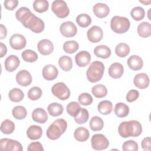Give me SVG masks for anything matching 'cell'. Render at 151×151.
<instances>
[{
  "mask_svg": "<svg viewBox=\"0 0 151 151\" xmlns=\"http://www.w3.org/2000/svg\"><path fill=\"white\" fill-rule=\"evenodd\" d=\"M27 41L25 37L21 34H14L9 39L11 47L16 50H20L25 47Z\"/></svg>",
  "mask_w": 151,
  "mask_h": 151,
  "instance_id": "cell-11",
  "label": "cell"
},
{
  "mask_svg": "<svg viewBox=\"0 0 151 151\" xmlns=\"http://www.w3.org/2000/svg\"><path fill=\"white\" fill-rule=\"evenodd\" d=\"M130 47L126 43H119L115 47L116 54L120 57H125L130 52Z\"/></svg>",
  "mask_w": 151,
  "mask_h": 151,
  "instance_id": "cell-36",
  "label": "cell"
},
{
  "mask_svg": "<svg viewBox=\"0 0 151 151\" xmlns=\"http://www.w3.org/2000/svg\"><path fill=\"white\" fill-rule=\"evenodd\" d=\"M78 100L81 105L88 106L93 103V99L90 94L87 93H83L79 95Z\"/></svg>",
  "mask_w": 151,
  "mask_h": 151,
  "instance_id": "cell-45",
  "label": "cell"
},
{
  "mask_svg": "<svg viewBox=\"0 0 151 151\" xmlns=\"http://www.w3.org/2000/svg\"><path fill=\"white\" fill-rule=\"evenodd\" d=\"M15 130L14 123L9 120L6 119L4 120L1 124V131L5 134H9L13 133Z\"/></svg>",
  "mask_w": 151,
  "mask_h": 151,
  "instance_id": "cell-35",
  "label": "cell"
},
{
  "mask_svg": "<svg viewBox=\"0 0 151 151\" xmlns=\"http://www.w3.org/2000/svg\"><path fill=\"white\" fill-rule=\"evenodd\" d=\"M16 81L21 86H28L32 83V76L26 70H21L16 75Z\"/></svg>",
  "mask_w": 151,
  "mask_h": 151,
  "instance_id": "cell-13",
  "label": "cell"
},
{
  "mask_svg": "<svg viewBox=\"0 0 151 151\" xmlns=\"http://www.w3.org/2000/svg\"><path fill=\"white\" fill-rule=\"evenodd\" d=\"M66 109L67 113L71 116L75 117L80 111L81 107L77 102L71 101L67 104Z\"/></svg>",
  "mask_w": 151,
  "mask_h": 151,
  "instance_id": "cell-42",
  "label": "cell"
},
{
  "mask_svg": "<svg viewBox=\"0 0 151 151\" xmlns=\"http://www.w3.org/2000/svg\"><path fill=\"white\" fill-rule=\"evenodd\" d=\"M52 94L61 100H65L70 97V90L63 82L55 83L51 88Z\"/></svg>",
  "mask_w": 151,
  "mask_h": 151,
  "instance_id": "cell-7",
  "label": "cell"
},
{
  "mask_svg": "<svg viewBox=\"0 0 151 151\" xmlns=\"http://www.w3.org/2000/svg\"><path fill=\"white\" fill-rule=\"evenodd\" d=\"M149 77L146 73H138L134 77L133 83L136 87L140 89L147 88L149 85Z\"/></svg>",
  "mask_w": 151,
  "mask_h": 151,
  "instance_id": "cell-15",
  "label": "cell"
},
{
  "mask_svg": "<svg viewBox=\"0 0 151 151\" xmlns=\"http://www.w3.org/2000/svg\"><path fill=\"white\" fill-rule=\"evenodd\" d=\"M7 35V29L6 27L3 25H0V39L3 40L4 39Z\"/></svg>",
  "mask_w": 151,
  "mask_h": 151,
  "instance_id": "cell-51",
  "label": "cell"
},
{
  "mask_svg": "<svg viewBox=\"0 0 151 151\" xmlns=\"http://www.w3.org/2000/svg\"><path fill=\"white\" fill-rule=\"evenodd\" d=\"M58 74V69L56 67L52 64H47L44 67L42 71V77L48 81L55 79Z\"/></svg>",
  "mask_w": 151,
  "mask_h": 151,
  "instance_id": "cell-16",
  "label": "cell"
},
{
  "mask_svg": "<svg viewBox=\"0 0 151 151\" xmlns=\"http://www.w3.org/2000/svg\"><path fill=\"white\" fill-rule=\"evenodd\" d=\"M21 56L22 59L28 63H33L37 60L38 55L33 50H24Z\"/></svg>",
  "mask_w": 151,
  "mask_h": 151,
  "instance_id": "cell-40",
  "label": "cell"
},
{
  "mask_svg": "<svg viewBox=\"0 0 151 151\" xmlns=\"http://www.w3.org/2000/svg\"><path fill=\"white\" fill-rule=\"evenodd\" d=\"M12 114L16 119L22 120L26 117L27 115V111L24 106H17L12 109Z\"/></svg>",
  "mask_w": 151,
  "mask_h": 151,
  "instance_id": "cell-39",
  "label": "cell"
},
{
  "mask_svg": "<svg viewBox=\"0 0 151 151\" xmlns=\"http://www.w3.org/2000/svg\"><path fill=\"white\" fill-rule=\"evenodd\" d=\"M124 73V67L120 63H114L109 68L108 73L113 78H120Z\"/></svg>",
  "mask_w": 151,
  "mask_h": 151,
  "instance_id": "cell-20",
  "label": "cell"
},
{
  "mask_svg": "<svg viewBox=\"0 0 151 151\" xmlns=\"http://www.w3.org/2000/svg\"><path fill=\"white\" fill-rule=\"evenodd\" d=\"M0 48H1V54L0 57L2 58L4 55H6L7 52V48L6 46L2 42H0Z\"/></svg>",
  "mask_w": 151,
  "mask_h": 151,
  "instance_id": "cell-52",
  "label": "cell"
},
{
  "mask_svg": "<svg viewBox=\"0 0 151 151\" xmlns=\"http://www.w3.org/2000/svg\"><path fill=\"white\" fill-rule=\"evenodd\" d=\"M130 27V22L128 18L120 16H114L110 22L111 30L117 34L127 32Z\"/></svg>",
  "mask_w": 151,
  "mask_h": 151,
  "instance_id": "cell-5",
  "label": "cell"
},
{
  "mask_svg": "<svg viewBox=\"0 0 151 151\" xmlns=\"http://www.w3.org/2000/svg\"><path fill=\"white\" fill-rule=\"evenodd\" d=\"M90 136L88 130L84 127H79L77 128L74 133V138L78 142L86 141Z\"/></svg>",
  "mask_w": 151,
  "mask_h": 151,
  "instance_id": "cell-25",
  "label": "cell"
},
{
  "mask_svg": "<svg viewBox=\"0 0 151 151\" xmlns=\"http://www.w3.org/2000/svg\"><path fill=\"white\" fill-rule=\"evenodd\" d=\"M130 15L135 21H140L145 16V11L141 6H136L130 11Z\"/></svg>",
  "mask_w": 151,
  "mask_h": 151,
  "instance_id": "cell-41",
  "label": "cell"
},
{
  "mask_svg": "<svg viewBox=\"0 0 151 151\" xmlns=\"http://www.w3.org/2000/svg\"><path fill=\"white\" fill-rule=\"evenodd\" d=\"M37 49L40 54L47 55L52 53L54 50V45L50 40L42 39L38 42Z\"/></svg>",
  "mask_w": 151,
  "mask_h": 151,
  "instance_id": "cell-14",
  "label": "cell"
},
{
  "mask_svg": "<svg viewBox=\"0 0 151 151\" xmlns=\"http://www.w3.org/2000/svg\"><path fill=\"white\" fill-rule=\"evenodd\" d=\"M88 40L93 43H96L101 40L103 37V32L102 29L97 25L91 27L87 32Z\"/></svg>",
  "mask_w": 151,
  "mask_h": 151,
  "instance_id": "cell-12",
  "label": "cell"
},
{
  "mask_svg": "<svg viewBox=\"0 0 151 151\" xmlns=\"http://www.w3.org/2000/svg\"><path fill=\"white\" fill-rule=\"evenodd\" d=\"M42 90L37 86L31 87L28 91V97L31 100H37L42 96Z\"/></svg>",
  "mask_w": 151,
  "mask_h": 151,
  "instance_id": "cell-44",
  "label": "cell"
},
{
  "mask_svg": "<svg viewBox=\"0 0 151 151\" xmlns=\"http://www.w3.org/2000/svg\"><path fill=\"white\" fill-rule=\"evenodd\" d=\"M114 111L118 117H125L129 113V107L123 103H117L115 105Z\"/></svg>",
  "mask_w": 151,
  "mask_h": 151,
  "instance_id": "cell-26",
  "label": "cell"
},
{
  "mask_svg": "<svg viewBox=\"0 0 151 151\" xmlns=\"http://www.w3.org/2000/svg\"><path fill=\"white\" fill-rule=\"evenodd\" d=\"M88 110L84 108H81L78 114L74 117V121L77 124H84L88 120Z\"/></svg>",
  "mask_w": 151,
  "mask_h": 151,
  "instance_id": "cell-43",
  "label": "cell"
},
{
  "mask_svg": "<svg viewBox=\"0 0 151 151\" xmlns=\"http://www.w3.org/2000/svg\"><path fill=\"white\" fill-rule=\"evenodd\" d=\"M60 31L65 37H73L76 35L77 28L72 21H68L63 22L60 25Z\"/></svg>",
  "mask_w": 151,
  "mask_h": 151,
  "instance_id": "cell-10",
  "label": "cell"
},
{
  "mask_svg": "<svg viewBox=\"0 0 151 151\" xmlns=\"http://www.w3.org/2000/svg\"><path fill=\"white\" fill-rule=\"evenodd\" d=\"M28 151H43L44 148L41 145V143L39 142H34L31 143L28 147Z\"/></svg>",
  "mask_w": 151,
  "mask_h": 151,
  "instance_id": "cell-48",
  "label": "cell"
},
{
  "mask_svg": "<svg viewBox=\"0 0 151 151\" xmlns=\"http://www.w3.org/2000/svg\"><path fill=\"white\" fill-rule=\"evenodd\" d=\"M120 136L123 138L137 137L142 132V127L139 122L134 120L122 122L118 127Z\"/></svg>",
  "mask_w": 151,
  "mask_h": 151,
  "instance_id": "cell-2",
  "label": "cell"
},
{
  "mask_svg": "<svg viewBox=\"0 0 151 151\" xmlns=\"http://www.w3.org/2000/svg\"><path fill=\"white\" fill-rule=\"evenodd\" d=\"M76 22L82 28H86L91 24V18L88 14H81L77 16Z\"/></svg>",
  "mask_w": 151,
  "mask_h": 151,
  "instance_id": "cell-38",
  "label": "cell"
},
{
  "mask_svg": "<svg viewBox=\"0 0 151 151\" xmlns=\"http://www.w3.org/2000/svg\"><path fill=\"white\" fill-rule=\"evenodd\" d=\"M0 149L3 151H22L23 148L19 142L8 138H3L0 140Z\"/></svg>",
  "mask_w": 151,
  "mask_h": 151,
  "instance_id": "cell-9",
  "label": "cell"
},
{
  "mask_svg": "<svg viewBox=\"0 0 151 151\" xmlns=\"http://www.w3.org/2000/svg\"><path fill=\"white\" fill-rule=\"evenodd\" d=\"M18 4V0H5L4 2L5 8L8 10H14Z\"/></svg>",
  "mask_w": 151,
  "mask_h": 151,
  "instance_id": "cell-49",
  "label": "cell"
},
{
  "mask_svg": "<svg viewBox=\"0 0 151 151\" xmlns=\"http://www.w3.org/2000/svg\"><path fill=\"white\" fill-rule=\"evenodd\" d=\"M93 11L97 17L103 18L109 15L110 12V8L106 4L97 3L93 6Z\"/></svg>",
  "mask_w": 151,
  "mask_h": 151,
  "instance_id": "cell-19",
  "label": "cell"
},
{
  "mask_svg": "<svg viewBox=\"0 0 151 151\" xmlns=\"http://www.w3.org/2000/svg\"><path fill=\"white\" fill-rule=\"evenodd\" d=\"M15 17L24 27L29 29L33 32L40 33L44 29V21L32 14L27 7L22 6L19 8L15 12Z\"/></svg>",
  "mask_w": 151,
  "mask_h": 151,
  "instance_id": "cell-1",
  "label": "cell"
},
{
  "mask_svg": "<svg viewBox=\"0 0 151 151\" xmlns=\"http://www.w3.org/2000/svg\"><path fill=\"white\" fill-rule=\"evenodd\" d=\"M42 134V128L38 125H32L27 130V137L31 140L39 139Z\"/></svg>",
  "mask_w": 151,
  "mask_h": 151,
  "instance_id": "cell-24",
  "label": "cell"
},
{
  "mask_svg": "<svg viewBox=\"0 0 151 151\" xmlns=\"http://www.w3.org/2000/svg\"><path fill=\"white\" fill-rule=\"evenodd\" d=\"M137 33L138 34L143 37L147 38L151 35V25L149 22H142L137 27Z\"/></svg>",
  "mask_w": 151,
  "mask_h": 151,
  "instance_id": "cell-27",
  "label": "cell"
},
{
  "mask_svg": "<svg viewBox=\"0 0 151 151\" xmlns=\"http://www.w3.org/2000/svg\"><path fill=\"white\" fill-rule=\"evenodd\" d=\"M91 92L96 98H103L107 94V89L103 84H96L92 87Z\"/></svg>",
  "mask_w": 151,
  "mask_h": 151,
  "instance_id": "cell-32",
  "label": "cell"
},
{
  "mask_svg": "<svg viewBox=\"0 0 151 151\" xmlns=\"http://www.w3.org/2000/svg\"><path fill=\"white\" fill-rule=\"evenodd\" d=\"M142 148L147 151L151 150V139L150 137H147L144 138L141 142Z\"/></svg>",
  "mask_w": 151,
  "mask_h": 151,
  "instance_id": "cell-50",
  "label": "cell"
},
{
  "mask_svg": "<svg viewBox=\"0 0 151 151\" xmlns=\"http://www.w3.org/2000/svg\"><path fill=\"white\" fill-rule=\"evenodd\" d=\"M91 55L87 51H81L75 56L76 64L80 67L87 66L90 62Z\"/></svg>",
  "mask_w": 151,
  "mask_h": 151,
  "instance_id": "cell-17",
  "label": "cell"
},
{
  "mask_svg": "<svg viewBox=\"0 0 151 151\" xmlns=\"http://www.w3.org/2000/svg\"><path fill=\"white\" fill-rule=\"evenodd\" d=\"M58 64L63 71H68L73 67V61L70 57L63 55L58 60Z\"/></svg>",
  "mask_w": 151,
  "mask_h": 151,
  "instance_id": "cell-30",
  "label": "cell"
},
{
  "mask_svg": "<svg viewBox=\"0 0 151 151\" xmlns=\"http://www.w3.org/2000/svg\"><path fill=\"white\" fill-rule=\"evenodd\" d=\"M104 71V65L103 63L99 61H95L90 64L87 70V78L91 83L97 82L101 79Z\"/></svg>",
  "mask_w": 151,
  "mask_h": 151,
  "instance_id": "cell-4",
  "label": "cell"
},
{
  "mask_svg": "<svg viewBox=\"0 0 151 151\" xmlns=\"http://www.w3.org/2000/svg\"><path fill=\"white\" fill-rule=\"evenodd\" d=\"M20 61L18 57L15 55H9L5 60L4 65L5 70L8 72L15 71L19 66Z\"/></svg>",
  "mask_w": 151,
  "mask_h": 151,
  "instance_id": "cell-18",
  "label": "cell"
},
{
  "mask_svg": "<svg viewBox=\"0 0 151 151\" xmlns=\"http://www.w3.org/2000/svg\"><path fill=\"white\" fill-rule=\"evenodd\" d=\"M78 43L74 40L67 41L63 44L64 51L68 54H73L78 50Z\"/></svg>",
  "mask_w": 151,
  "mask_h": 151,
  "instance_id": "cell-37",
  "label": "cell"
},
{
  "mask_svg": "<svg viewBox=\"0 0 151 151\" xmlns=\"http://www.w3.org/2000/svg\"><path fill=\"white\" fill-rule=\"evenodd\" d=\"M139 97V92L136 90H129L126 95V100L129 102L132 103L136 100L138 97Z\"/></svg>",
  "mask_w": 151,
  "mask_h": 151,
  "instance_id": "cell-47",
  "label": "cell"
},
{
  "mask_svg": "<svg viewBox=\"0 0 151 151\" xmlns=\"http://www.w3.org/2000/svg\"><path fill=\"white\" fill-rule=\"evenodd\" d=\"M97 110L103 115L109 114L113 110V104L109 100H103L99 103Z\"/></svg>",
  "mask_w": 151,
  "mask_h": 151,
  "instance_id": "cell-28",
  "label": "cell"
},
{
  "mask_svg": "<svg viewBox=\"0 0 151 151\" xmlns=\"http://www.w3.org/2000/svg\"><path fill=\"white\" fill-rule=\"evenodd\" d=\"M111 50L105 45H100L96 46L94 49V55L99 58L106 59L111 55Z\"/></svg>",
  "mask_w": 151,
  "mask_h": 151,
  "instance_id": "cell-23",
  "label": "cell"
},
{
  "mask_svg": "<svg viewBox=\"0 0 151 151\" xmlns=\"http://www.w3.org/2000/svg\"><path fill=\"white\" fill-rule=\"evenodd\" d=\"M122 149L124 151H127V150L137 151L139 149L138 144L134 140H129L123 143L122 145Z\"/></svg>",
  "mask_w": 151,
  "mask_h": 151,
  "instance_id": "cell-46",
  "label": "cell"
},
{
  "mask_svg": "<svg viewBox=\"0 0 151 151\" xmlns=\"http://www.w3.org/2000/svg\"><path fill=\"white\" fill-rule=\"evenodd\" d=\"M34 9L40 13L47 11L49 8V2L47 0H35L33 2Z\"/></svg>",
  "mask_w": 151,
  "mask_h": 151,
  "instance_id": "cell-33",
  "label": "cell"
},
{
  "mask_svg": "<svg viewBox=\"0 0 151 151\" xmlns=\"http://www.w3.org/2000/svg\"><path fill=\"white\" fill-rule=\"evenodd\" d=\"M89 126L93 131H99L103 129L104 126V122L101 117L95 116L92 117L91 119Z\"/></svg>",
  "mask_w": 151,
  "mask_h": 151,
  "instance_id": "cell-34",
  "label": "cell"
},
{
  "mask_svg": "<svg viewBox=\"0 0 151 151\" xmlns=\"http://www.w3.org/2000/svg\"><path fill=\"white\" fill-rule=\"evenodd\" d=\"M47 110L51 116L57 117L61 115L63 113L64 107L60 103H52L48 106Z\"/></svg>",
  "mask_w": 151,
  "mask_h": 151,
  "instance_id": "cell-29",
  "label": "cell"
},
{
  "mask_svg": "<svg viewBox=\"0 0 151 151\" xmlns=\"http://www.w3.org/2000/svg\"><path fill=\"white\" fill-rule=\"evenodd\" d=\"M91 144L93 149L101 150L107 149L109 146V140L102 134H94L91 139Z\"/></svg>",
  "mask_w": 151,
  "mask_h": 151,
  "instance_id": "cell-8",
  "label": "cell"
},
{
  "mask_svg": "<svg viewBox=\"0 0 151 151\" xmlns=\"http://www.w3.org/2000/svg\"><path fill=\"white\" fill-rule=\"evenodd\" d=\"M127 64L130 69L133 71H137L143 67V61L140 57L133 55L127 59Z\"/></svg>",
  "mask_w": 151,
  "mask_h": 151,
  "instance_id": "cell-21",
  "label": "cell"
},
{
  "mask_svg": "<svg viewBox=\"0 0 151 151\" xmlns=\"http://www.w3.org/2000/svg\"><path fill=\"white\" fill-rule=\"evenodd\" d=\"M139 1H140V2L143 4L145 5H149L151 3V1H141V0H140Z\"/></svg>",
  "mask_w": 151,
  "mask_h": 151,
  "instance_id": "cell-53",
  "label": "cell"
},
{
  "mask_svg": "<svg viewBox=\"0 0 151 151\" xmlns=\"http://www.w3.org/2000/svg\"><path fill=\"white\" fill-rule=\"evenodd\" d=\"M67 127V122L63 119H58L47 129L46 132L47 136L51 140H56L65 132Z\"/></svg>",
  "mask_w": 151,
  "mask_h": 151,
  "instance_id": "cell-3",
  "label": "cell"
},
{
  "mask_svg": "<svg viewBox=\"0 0 151 151\" xmlns=\"http://www.w3.org/2000/svg\"><path fill=\"white\" fill-rule=\"evenodd\" d=\"M51 9L55 15L60 18L67 17L70 13V9L67 4L63 0L54 1L52 2Z\"/></svg>",
  "mask_w": 151,
  "mask_h": 151,
  "instance_id": "cell-6",
  "label": "cell"
},
{
  "mask_svg": "<svg viewBox=\"0 0 151 151\" xmlns=\"http://www.w3.org/2000/svg\"><path fill=\"white\" fill-rule=\"evenodd\" d=\"M8 97L11 101L15 103H18L22 100L24 97V94L21 89L14 88L9 91Z\"/></svg>",
  "mask_w": 151,
  "mask_h": 151,
  "instance_id": "cell-31",
  "label": "cell"
},
{
  "mask_svg": "<svg viewBox=\"0 0 151 151\" xmlns=\"http://www.w3.org/2000/svg\"><path fill=\"white\" fill-rule=\"evenodd\" d=\"M32 119L35 122L43 124L47 121L48 114L44 109L37 108L32 112Z\"/></svg>",
  "mask_w": 151,
  "mask_h": 151,
  "instance_id": "cell-22",
  "label": "cell"
}]
</instances>
